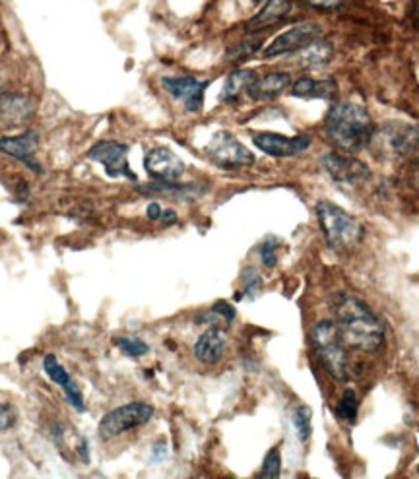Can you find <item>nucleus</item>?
Wrapping results in <instances>:
<instances>
[{"instance_id": "nucleus-19", "label": "nucleus", "mask_w": 419, "mask_h": 479, "mask_svg": "<svg viewBox=\"0 0 419 479\" xmlns=\"http://www.w3.org/2000/svg\"><path fill=\"white\" fill-rule=\"evenodd\" d=\"M291 10L289 0H269L257 16H252L245 28L249 32H262L282 22Z\"/></svg>"}, {"instance_id": "nucleus-31", "label": "nucleus", "mask_w": 419, "mask_h": 479, "mask_svg": "<svg viewBox=\"0 0 419 479\" xmlns=\"http://www.w3.org/2000/svg\"><path fill=\"white\" fill-rule=\"evenodd\" d=\"M260 47V41L257 40V41H247V43H241V45H237V47H233V49H230V53H227V59H230V60H243V59H247V57H250L252 53H255V50Z\"/></svg>"}, {"instance_id": "nucleus-3", "label": "nucleus", "mask_w": 419, "mask_h": 479, "mask_svg": "<svg viewBox=\"0 0 419 479\" xmlns=\"http://www.w3.org/2000/svg\"><path fill=\"white\" fill-rule=\"evenodd\" d=\"M316 216H319L326 245L336 252L351 250L363 239V225L350 212L336 206L334 202L321 200L316 204Z\"/></svg>"}, {"instance_id": "nucleus-2", "label": "nucleus", "mask_w": 419, "mask_h": 479, "mask_svg": "<svg viewBox=\"0 0 419 479\" xmlns=\"http://www.w3.org/2000/svg\"><path fill=\"white\" fill-rule=\"evenodd\" d=\"M377 126L369 113L353 101H338L330 107L324 121L328 140L346 154H355L369 146Z\"/></svg>"}, {"instance_id": "nucleus-34", "label": "nucleus", "mask_w": 419, "mask_h": 479, "mask_svg": "<svg viewBox=\"0 0 419 479\" xmlns=\"http://www.w3.org/2000/svg\"><path fill=\"white\" fill-rule=\"evenodd\" d=\"M146 213H148V218H150L151 221H159V220H161L163 210H161V206L158 204V202H151V204H150L148 210H146Z\"/></svg>"}, {"instance_id": "nucleus-13", "label": "nucleus", "mask_w": 419, "mask_h": 479, "mask_svg": "<svg viewBox=\"0 0 419 479\" xmlns=\"http://www.w3.org/2000/svg\"><path fill=\"white\" fill-rule=\"evenodd\" d=\"M252 142L272 158H294L303 154L311 146L309 136H284L276 132H257L252 134Z\"/></svg>"}, {"instance_id": "nucleus-27", "label": "nucleus", "mask_w": 419, "mask_h": 479, "mask_svg": "<svg viewBox=\"0 0 419 479\" xmlns=\"http://www.w3.org/2000/svg\"><path fill=\"white\" fill-rule=\"evenodd\" d=\"M279 474H282V456H279V448L274 447L269 454H266L262 470L259 472V477L276 479V477H279Z\"/></svg>"}, {"instance_id": "nucleus-11", "label": "nucleus", "mask_w": 419, "mask_h": 479, "mask_svg": "<svg viewBox=\"0 0 419 479\" xmlns=\"http://www.w3.org/2000/svg\"><path fill=\"white\" fill-rule=\"evenodd\" d=\"M144 169L151 179L163 181V183H175L185 175V163L173 149L165 148V146H158V148H151L146 154Z\"/></svg>"}, {"instance_id": "nucleus-9", "label": "nucleus", "mask_w": 419, "mask_h": 479, "mask_svg": "<svg viewBox=\"0 0 419 479\" xmlns=\"http://www.w3.org/2000/svg\"><path fill=\"white\" fill-rule=\"evenodd\" d=\"M87 158L104 166L109 176H124L136 181V173L129 166V146L115 140H101L87 149Z\"/></svg>"}, {"instance_id": "nucleus-10", "label": "nucleus", "mask_w": 419, "mask_h": 479, "mask_svg": "<svg viewBox=\"0 0 419 479\" xmlns=\"http://www.w3.org/2000/svg\"><path fill=\"white\" fill-rule=\"evenodd\" d=\"M321 35V25L314 22H305L296 25V28L287 30L286 33L278 35L276 40L264 49L262 57L264 59H274V57H282L289 53H297V50L305 49L311 45L313 41L319 40Z\"/></svg>"}, {"instance_id": "nucleus-20", "label": "nucleus", "mask_w": 419, "mask_h": 479, "mask_svg": "<svg viewBox=\"0 0 419 479\" xmlns=\"http://www.w3.org/2000/svg\"><path fill=\"white\" fill-rule=\"evenodd\" d=\"M257 72L250 68H239L230 74V78L225 80V86L222 90V101L223 104H237L241 95H249L252 84L257 82Z\"/></svg>"}, {"instance_id": "nucleus-36", "label": "nucleus", "mask_w": 419, "mask_h": 479, "mask_svg": "<svg viewBox=\"0 0 419 479\" xmlns=\"http://www.w3.org/2000/svg\"><path fill=\"white\" fill-rule=\"evenodd\" d=\"M414 171H415V179H417V183H419V154H417V158H415V167H414Z\"/></svg>"}, {"instance_id": "nucleus-23", "label": "nucleus", "mask_w": 419, "mask_h": 479, "mask_svg": "<svg viewBox=\"0 0 419 479\" xmlns=\"http://www.w3.org/2000/svg\"><path fill=\"white\" fill-rule=\"evenodd\" d=\"M140 193L161 194V196H179L185 200H193V198L200 196L195 185H173V183H163V181H159L158 185H148L144 188H140Z\"/></svg>"}, {"instance_id": "nucleus-35", "label": "nucleus", "mask_w": 419, "mask_h": 479, "mask_svg": "<svg viewBox=\"0 0 419 479\" xmlns=\"http://www.w3.org/2000/svg\"><path fill=\"white\" fill-rule=\"evenodd\" d=\"M161 220H163L165 223H175V221H177V213H175L173 210L163 212V213H161Z\"/></svg>"}, {"instance_id": "nucleus-16", "label": "nucleus", "mask_w": 419, "mask_h": 479, "mask_svg": "<svg viewBox=\"0 0 419 479\" xmlns=\"http://www.w3.org/2000/svg\"><path fill=\"white\" fill-rule=\"evenodd\" d=\"M227 346V336L220 326H210L195 344V357L205 365L220 363Z\"/></svg>"}, {"instance_id": "nucleus-21", "label": "nucleus", "mask_w": 419, "mask_h": 479, "mask_svg": "<svg viewBox=\"0 0 419 479\" xmlns=\"http://www.w3.org/2000/svg\"><path fill=\"white\" fill-rule=\"evenodd\" d=\"M338 94V84L332 78L314 80V78H299L291 86V95L301 99H330Z\"/></svg>"}, {"instance_id": "nucleus-17", "label": "nucleus", "mask_w": 419, "mask_h": 479, "mask_svg": "<svg viewBox=\"0 0 419 479\" xmlns=\"http://www.w3.org/2000/svg\"><path fill=\"white\" fill-rule=\"evenodd\" d=\"M33 115V105L28 97L18 94L0 95V122L3 126H22Z\"/></svg>"}, {"instance_id": "nucleus-15", "label": "nucleus", "mask_w": 419, "mask_h": 479, "mask_svg": "<svg viewBox=\"0 0 419 479\" xmlns=\"http://www.w3.org/2000/svg\"><path fill=\"white\" fill-rule=\"evenodd\" d=\"M43 371L50 378V381H53L59 388H62V393H65V396H67L72 408H76L78 411H86L82 390L78 388V384L72 381L70 373L62 367V365L57 361V357L50 356V353L49 356H45V359H43Z\"/></svg>"}, {"instance_id": "nucleus-26", "label": "nucleus", "mask_w": 419, "mask_h": 479, "mask_svg": "<svg viewBox=\"0 0 419 479\" xmlns=\"http://www.w3.org/2000/svg\"><path fill=\"white\" fill-rule=\"evenodd\" d=\"M311 420H313V413H311V410L307 406H299L296 410V413H294V425H296L297 435H299V438L303 440V443L313 433V421Z\"/></svg>"}, {"instance_id": "nucleus-6", "label": "nucleus", "mask_w": 419, "mask_h": 479, "mask_svg": "<svg viewBox=\"0 0 419 479\" xmlns=\"http://www.w3.org/2000/svg\"><path fill=\"white\" fill-rule=\"evenodd\" d=\"M151 418H154V408H151L150 403L131 402L105 413L104 420L99 421L97 431L101 438L111 440L124 435L126 431H132V429L146 425Z\"/></svg>"}, {"instance_id": "nucleus-37", "label": "nucleus", "mask_w": 419, "mask_h": 479, "mask_svg": "<svg viewBox=\"0 0 419 479\" xmlns=\"http://www.w3.org/2000/svg\"><path fill=\"white\" fill-rule=\"evenodd\" d=\"M243 3H247V5H259L260 0H243Z\"/></svg>"}, {"instance_id": "nucleus-30", "label": "nucleus", "mask_w": 419, "mask_h": 479, "mask_svg": "<svg viewBox=\"0 0 419 479\" xmlns=\"http://www.w3.org/2000/svg\"><path fill=\"white\" fill-rule=\"evenodd\" d=\"M16 420H18L16 408L10 406V403H0V433L14 427Z\"/></svg>"}, {"instance_id": "nucleus-22", "label": "nucleus", "mask_w": 419, "mask_h": 479, "mask_svg": "<svg viewBox=\"0 0 419 479\" xmlns=\"http://www.w3.org/2000/svg\"><path fill=\"white\" fill-rule=\"evenodd\" d=\"M332 59H334V45L330 43V41L316 40L311 45H307V47L299 50L297 65L301 68L314 70V68L326 67Z\"/></svg>"}, {"instance_id": "nucleus-5", "label": "nucleus", "mask_w": 419, "mask_h": 479, "mask_svg": "<svg viewBox=\"0 0 419 479\" xmlns=\"http://www.w3.org/2000/svg\"><path fill=\"white\" fill-rule=\"evenodd\" d=\"M378 158L396 161L412 156L419 146V126L414 122L392 121L378 126L371 144Z\"/></svg>"}, {"instance_id": "nucleus-7", "label": "nucleus", "mask_w": 419, "mask_h": 479, "mask_svg": "<svg viewBox=\"0 0 419 479\" xmlns=\"http://www.w3.org/2000/svg\"><path fill=\"white\" fill-rule=\"evenodd\" d=\"M205 154L222 169L249 167L255 163L252 151L247 146L241 144L237 138L227 131H220L212 136V140L205 148Z\"/></svg>"}, {"instance_id": "nucleus-33", "label": "nucleus", "mask_w": 419, "mask_h": 479, "mask_svg": "<svg viewBox=\"0 0 419 479\" xmlns=\"http://www.w3.org/2000/svg\"><path fill=\"white\" fill-rule=\"evenodd\" d=\"M301 3L309 5L313 8H321V10H332L336 6H340L344 0H301Z\"/></svg>"}, {"instance_id": "nucleus-14", "label": "nucleus", "mask_w": 419, "mask_h": 479, "mask_svg": "<svg viewBox=\"0 0 419 479\" xmlns=\"http://www.w3.org/2000/svg\"><path fill=\"white\" fill-rule=\"evenodd\" d=\"M35 149H37L35 132H23L20 136L0 138V151H3V154H8L10 158L22 161L23 166L30 167L33 173H43L41 163L35 158Z\"/></svg>"}, {"instance_id": "nucleus-12", "label": "nucleus", "mask_w": 419, "mask_h": 479, "mask_svg": "<svg viewBox=\"0 0 419 479\" xmlns=\"http://www.w3.org/2000/svg\"><path fill=\"white\" fill-rule=\"evenodd\" d=\"M165 92L177 101H181L187 111L198 113L205 105V94L208 82L193 78V76H165L161 80Z\"/></svg>"}, {"instance_id": "nucleus-18", "label": "nucleus", "mask_w": 419, "mask_h": 479, "mask_svg": "<svg viewBox=\"0 0 419 479\" xmlns=\"http://www.w3.org/2000/svg\"><path fill=\"white\" fill-rule=\"evenodd\" d=\"M291 84V76L287 72H269L262 78H257L252 84L249 97L255 101H270L278 95H282Z\"/></svg>"}, {"instance_id": "nucleus-29", "label": "nucleus", "mask_w": 419, "mask_h": 479, "mask_svg": "<svg viewBox=\"0 0 419 479\" xmlns=\"http://www.w3.org/2000/svg\"><path fill=\"white\" fill-rule=\"evenodd\" d=\"M241 282H243V295L250 299L262 292V277L255 268H247L243 272V277H241Z\"/></svg>"}, {"instance_id": "nucleus-28", "label": "nucleus", "mask_w": 419, "mask_h": 479, "mask_svg": "<svg viewBox=\"0 0 419 479\" xmlns=\"http://www.w3.org/2000/svg\"><path fill=\"white\" fill-rule=\"evenodd\" d=\"M282 245V241H279L278 237L270 235V237H266L264 239V243L260 245V260L266 268H274L276 264H278V247Z\"/></svg>"}, {"instance_id": "nucleus-32", "label": "nucleus", "mask_w": 419, "mask_h": 479, "mask_svg": "<svg viewBox=\"0 0 419 479\" xmlns=\"http://www.w3.org/2000/svg\"><path fill=\"white\" fill-rule=\"evenodd\" d=\"M210 311L215 314V317L223 319L227 324L233 322L235 321V314H237L235 312V307L230 305V303H227V301H218Z\"/></svg>"}, {"instance_id": "nucleus-24", "label": "nucleus", "mask_w": 419, "mask_h": 479, "mask_svg": "<svg viewBox=\"0 0 419 479\" xmlns=\"http://www.w3.org/2000/svg\"><path fill=\"white\" fill-rule=\"evenodd\" d=\"M358 410H360L358 396H355L353 390H346L344 396H342L340 402H338V408H336L338 418H340L342 421L353 423L355 420H358Z\"/></svg>"}, {"instance_id": "nucleus-38", "label": "nucleus", "mask_w": 419, "mask_h": 479, "mask_svg": "<svg viewBox=\"0 0 419 479\" xmlns=\"http://www.w3.org/2000/svg\"><path fill=\"white\" fill-rule=\"evenodd\" d=\"M417 22H419V12H417Z\"/></svg>"}, {"instance_id": "nucleus-25", "label": "nucleus", "mask_w": 419, "mask_h": 479, "mask_svg": "<svg viewBox=\"0 0 419 479\" xmlns=\"http://www.w3.org/2000/svg\"><path fill=\"white\" fill-rule=\"evenodd\" d=\"M115 344L124 353V356H129V357H142L150 351L148 344L142 342V339H138V338L121 336V338L115 339Z\"/></svg>"}, {"instance_id": "nucleus-8", "label": "nucleus", "mask_w": 419, "mask_h": 479, "mask_svg": "<svg viewBox=\"0 0 419 479\" xmlns=\"http://www.w3.org/2000/svg\"><path fill=\"white\" fill-rule=\"evenodd\" d=\"M323 169L332 176V181H336L342 186H361L365 181H369L371 171L365 163L358 158L344 154H338V151H328L321 158Z\"/></svg>"}, {"instance_id": "nucleus-4", "label": "nucleus", "mask_w": 419, "mask_h": 479, "mask_svg": "<svg viewBox=\"0 0 419 479\" xmlns=\"http://www.w3.org/2000/svg\"><path fill=\"white\" fill-rule=\"evenodd\" d=\"M313 346L319 356L324 371L334 381H346L350 373V361L346 353V344L340 336L336 322L321 321L313 330Z\"/></svg>"}, {"instance_id": "nucleus-1", "label": "nucleus", "mask_w": 419, "mask_h": 479, "mask_svg": "<svg viewBox=\"0 0 419 479\" xmlns=\"http://www.w3.org/2000/svg\"><path fill=\"white\" fill-rule=\"evenodd\" d=\"M336 326L344 344L365 353H375L385 344V324L358 297L340 294L334 301Z\"/></svg>"}]
</instances>
